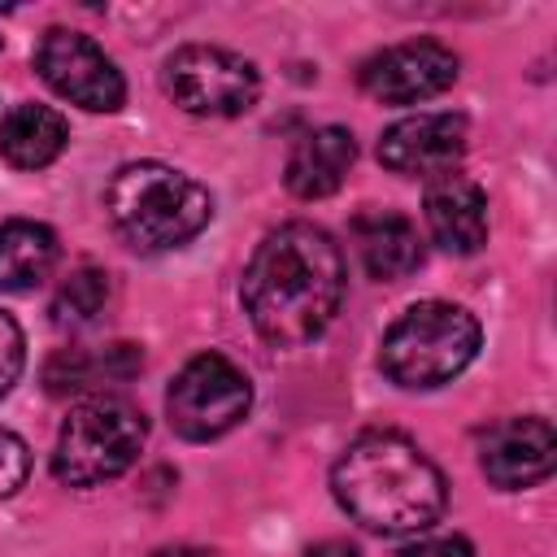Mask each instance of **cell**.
Here are the masks:
<instances>
[{
    "instance_id": "cell-17",
    "label": "cell",
    "mask_w": 557,
    "mask_h": 557,
    "mask_svg": "<svg viewBox=\"0 0 557 557\" xmlns=\"http://www.w3.org/2000/svg\"><path fill=\"white\" fill-rule=\"evenodd\" d=\"M139 366H144L139 344H109V348H96V352H87V348H61L48 361L44 383H48V392L65 396V392H87L96 383H122Z\"/></svg>"
},
{
    "instance_id": "cell-18",
    "label": "cell",
    "mask_w": 557,
    "mask_h": 557,
    "mask_svg": "<svg viewBox=\"0 0 557 557\" xmlns=\"http://www.w3.org/2000/svg\"><path fill=\"white\" fill-rule=\"evenodd\" d=\"M109 292H113V283H109V274L100 265H78V270H70L61 278V287L52 296V318L61 326L96 322L104 313V305H109Z\"/></svg>"
},
{
    "instance_id": "cell-20",
    "label": "cell",
    "mask_w": 557,
    "mask_h": 557,
    "mask_svg": "<svg viewBox=\"0 0 557 557\" xmlns=\"http://www.w3.org/2000/svg\"><path fill=\"white\" fill-rule=\"evenodd\" d=\"M22 366H26V335H22V326L0 309V396L22 379Z\"/></svg>"
},
{
    "instance_id": "cell-15",
    "label": "cell",
    "mask_w": 557,
    "mask_h": 557,
    "mask_svg": "<svg viewBox=\"0 0 557 557\" xmlns=\"http://www.w3.org/2000/svg\"><path fill=\"white\" fill-rule=\"evenodd\" d=\"M70 126L48 104H13L0 122V157L13 170H44L65 152Z\"/></svg>"
},
{
    "instance_id": "cell-7",
    "label": "cell",
    "mask_w": 557,
    "mask_h": 557,
    "mask_svg": "<svg viewBox=\"0 0 557 557\" xmlns=\"http://www.w3.org/2000/svg\"><path fill=\"white\" fill-rule=\"evenodd\" d=\"M165 96L196 117H239L261 96V74L248 57L213 44H187L161 65Z\"/></svg>"
},
{
    "instance_id": "cell-11",
    "label": "cell",
    "mask_w": 557,
    "mask_h": 557,
    "mask_svg": "<svg viewBox=\"0 0 557 557\" xmlns=\"http://www.w3.org/2000/svg\"><path fill=\"white\" fill-rule=\"evenodd\" d=\"M553 461H557V435L553 422L540 413L505 418L479 440V470L487 474V483L505 492L544 483L553 474Z\"/></svg>"
},
{
    "instance_id": "cell-5",
    "label": "cell",
    "mask_w": 557,
    "mask_h": 557,
    "mask_svg": "<svg viewBox=\"0 0 557 557\" xmlns=\"http://www.w3.org/2000/svg\"><path fill=\"white\" fill-rule=\"evenodd\" d=\"M148 440L144 413L122 396H87L61 422L52 448V474L65 487H100L126 474Z\"/></svg>"
},
{
    "instance_id": "cell-4",
    "label": "cell",
    "mask_w": 557,
    "mask_h": 557,
    "mask_svg": "<svg viewBox=\"0 0 557 557\" xmlns=\"http://www.w3.org/2000/svg\"><path fill=\"white\" fill-rule=\"evenodd\" d=\"M479 339L483 331L470 309L448 300H418L387 326L379 366L396 387L409 392L444 387L474 361Z\"/></svg>"
},
{
    "instance_id": "cell-6",
    "label": "cell",
    "mask_w": 557,
    "mask_h": 557,
    "mask_svg": "<svg viewBox=\"0 0 557 557\" xmlns=\"http://www.w3.org/2000/svg\"><path fill=\"white\" fill-rule=\"evenodd\" d=\"M248 405H252V383L222 352L191 357L170 379V392H165V418L191 444H205V440L235 431L248 418Z\"/></svg>"
},
{
    "instance_id": "cell-23",
    "label": "cell",
    "mask_w": 557,
    "mask_h": 557,
    "mask_svg": "<svg viewBox=\"0 0 557 557\" xmlns=\"http://www.w3.org/2000/svg\"><path fill=\"white\" fill-rule=\"evenodd\" d=\"M152 557H222V553L196 548V544H174V548H161V553H152Z\"/></svg>"
},
{
    "instance_id": "cell-13",
    "label": "cell",
    "mask_w": 557,
    "mask_h": 557,
    "mask_svg": "<svg viewBox=\"0 0 557 557\" xmlns=\"http://www.w3.org/2000/svg\"><path fill=\"white\" fill-rule=\"evenodd\" d=\"M352 244L370 278L396 283L422 265V235L405 213L392 209H366L352 218Z\"/></svg>"
},
{
    "instance_id": "cell-14",
    "label": "cell",
    "mask_w": 557,
    "mask_h": 557,
    "mask_svg": "<svg viewBox=\"0 0 557 557\" xmlns=\"http://www.w3.org/2000/svg\"><path fill=\"white\" fill-rule=\"evenodd\" d=\"M357 161V139L344 126H318L309 135L296 139L292 157H287V191L300 200H322L331 191H339L344 174Z\"/></svg>"
},
{
    "instance_id": "cell-19",
    "label": "cell",
    "mask_w": 557,
    "mask_h": 557,
    "mask_svg": "<svg viewBox=\"0 0 557 557\" xmlns=\"http://www.w3.org/2000/svg\"><path fill=\"white\" fill-rule=\"evenodd\" d=\"M26 474H30V448H26V440L17 431L0 426V500H9L13 492H22Z\"/></svg>"
},
{
    "instance_id": "cell-3",
    "label": "cell",
    "mask_w": 557,
    "mask_h": 557,
    "mask_svg": "<svg viewBox=\"0 0 557 557\" xmlns=\"http://www.w3.org/2000/svg\"><path fill=\"white\" fill-rule=\"evenodd\" d=\"M104 213L135 252H170L209 226L213 196L165 161H131L109 178Z\"/></svg>"
},
{
    "instance_id": "cell-12",
    "label": "cell",
    "mask_w": 557,
    "mask_h": 557,
    "mask_svg": "<svg viewBox=\"0 0 557 557\" xmlns=\"http://www.w3.org/2000/svg\"><path fill=\"white\" fill-rule=\"evenodd\" d=\"M422 213H426L431 239L444 252L470 257V252H479L487 244V196H483V187L474 178H466L457 170L426 183Z\"/></svg>"
},
{
    "instance_id": "cell-10",
    "label": "cell",
    "mask_w": 557,
    "mask_h": 557,
    "mask_svg": "<svg viewBox=\"0 0 557 557\" xmlns=\"http://www.w3.org/2000/svg\"><path fill=\"white\" fill-rule=\"evenodd\" d=\"M466 157V117L461 113H413L383 131L379 161L405 178H444Z\"/></svg>"
},
{
    "instance_id": "cell-1",
    "label": "cell",
    "mask_w": 557,
    "mask_h": 557,
    "mask_svg": "<svg viewBox=\"0 0 557 557\" xmlns=\"http://www.w3.org/2000/svg\"><path fill=\"white\" fill-rule=\"evenodd\" d=\"M252 331L274 348L313 344L344 305V252L331 231L313 222L274 226L239 283Z\"/></svg>"
},
{
    "instance_id": "cell-16",
    "label": "cell",
    "mask_w": 557,
    "mask_h": 557,
    "mask_svg": "<svg viewBox=\"0 0 557 557\" xmlns=\"http://www.w3.org/2000/svg\"><path fill=\"white\" fill-rule=\"evenodd\" d=\"M61 244L57 231L30 218L0 226V292H35L57 270Z\"/></svg>"
},
{
    "instance_id": "cell-21",
    "label": "cell",
    "mask_w": 557,
    "mask_h": 557,
    "mask_svg": "<svg viewBox=\"0 0 557 557\" xmlns=\"http://www.w3.org/2000/svg\"><path fill=\"white\" fill-rule=\"evenodd\" d=\"M396 557H474V548H470V540H461V535H431V540L405 544Z\"/></svg>"
},
{
    "instance_id": "cell-9",
    "label": "cell",
    "mask_w": 557,
    "mask_h": 557,
    "mask_svg": "<svg viewBox=\"0 0 557 557\" xmlns=\"http://www.w3.org/2000/svg\"><path fill=\"white\" fill-rule=\"evenodd\" d=\"M361 91L383 104H418L457 83V52L444 48L440 39H409L392 44L374 57L361 61L357 74Z\"/></svg>"
},
{
    "instance_id": "cell-22",
    "label": "cell",
    "mask_w": 557,
    "mask_h": 557,
    "mask_svg": "<svg viewBox=\"0 0 557 557\" xmlns=\"http://www.w3.org/2000/svg\"><path fill=\"white\" fill-rule=\"evenodd\" d=\"M305 557H361L348 540H322V544H313Z\"/></svg>"
},
{
    "instance_id": "cell-8",
    "label": "cell",
    "mask_w": 557,
    "mask_h": 557,
    "mask_svg": "<svg viewBox=\"0 0 557 557\" xmlns=\"http://www.w3.org/2000/svg\"><path fill=\"white\" fill-rule=\"evenodd\" d=\"M35 70L61 100H70L87 113H113L126 100L122 70L91 35H78L65 26L44 30V39L35 48Z\"/></svg>"
},
{
    "instance_id": "cell-2",
    "label": "cell",
    "mask_w": 557,
    "mask_h": 557,
    "mask_svg": "<svg viewBox=\"0 0 557 557\" xmlns=\"http://www.w3.org/2000/svg\"><path fill=\"white\" fill-rule=\"evenodd\" d=\"M339 509L374 535H413L440 522L448 483L440 466L400 431H361L331 466Z\"/></svg>"
}]
</instances>
